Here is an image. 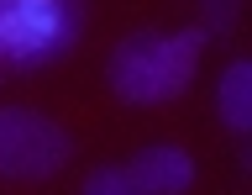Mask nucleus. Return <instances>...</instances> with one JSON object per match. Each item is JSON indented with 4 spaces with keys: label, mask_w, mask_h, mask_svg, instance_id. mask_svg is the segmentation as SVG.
Masks as SVG:
<instances>
[{
    "label": "nucleus",
    "mask_w": 252,
    "mask_h": 195,
    "mask_svg": "<svg viewBox=\"0 0 252 195\" xmlns=\"http://www.w3.org/2000/svg\"><path fill=\"white\" fill-rule=\"evenodd\" d=\"M216 116L226 121V132L247 137L252 132V64L247 58H231L216 79Z\"/></svg>",
    "instance_id": "nucleus-5"
},
{
    "label": "nucleus",
    "mask_w": 252,
    "mask_h": 195,
    "mask_svg": "<svg viewBox=\"0 0 252 195\" xmlns=\"http://www.w3.org/2000/svg\"><path fill=\"white\" fill-rule=\"evenodd\" d=\"M74 158V137L37 106H0V179L42 185Z\"/></svg>",
    "instance_id": "nucleus-3"
},
{
    "label": "nucleus",
    "mask_w": 252,
    "mask_h": 195,
    "mask_svg": "<svg viewBox=\"0 0 252 195\" xmlns=\"http://www.w3.org/2000/svg\"><path fill=\"white\" fill-rule=\"evenodd\" d=\"M79 195H147V190L131 179V169H126V163H100V169H90V174H84Z\"/></svg>",
    "instance_id": "nucleus-6"
},
{
    "label": "nucleus",
    "mask_w": 252,
    "mask_h": 195,
    "mask_svg": "<svg viewBox=\"0 0 252 195\" xmlns=\"http://www.w3.org/2000/svg\"><path fill=\"white\" fill-rule=\"evenodd\" d=\"M194 11H200V32L205 37H226L242 21V0H194Z\"/></svg>",
    "instance_id": "nucleus-7"
},
{
    "label": "nucleus",
    "mask_w": 252,
    "mask_h": 195,
    "mask_svg": "<svg viewBox=\"0 0 252 195\" xmlns=\"http://www.w3.org/2000/svg\"><path fill=\"white\" fill-rule=\"evenodd\" d=\"M84 32V0H0V74H37L68 58Z\"/></svg>",
    "instance_id": "nucleus-2"
},
{
    "label": "nucleus",
    "mask_w": 252,
    "mask_h": 195,
    "mask_svg": "<svg viewBox=\"0 0 252 195\" xmlns=\"http://www.w3.org/2000/svg\"><path fill=\"white\" fill-rule=\"evenodd\" d=\"M200 53H205V32L200 27H142L126 32L105 58V84L121 106H168L194 84L200 74Z\"/></svg>",
    "instance_id": "nucleus-1"
},
{
    "label": "nucleus",
    "mask_w": 252,
    "mask_h": 195,
    "mask_svg": "<svg viewBox=\"0 0 252 195\" xmlns=\"http://www.w3.org/2000/svg\"><path fill=\"white\" fill-rule=\"evenodd\" d=\"M126 169L147 195H189L194 190V153L179 143H147Z\"/></svg>",
    "instance_id": "nucleus-4"
}]
</instances>
